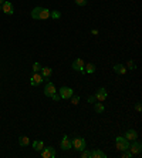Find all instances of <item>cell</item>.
Instances as JSON below:
<instances>
[{
	"label": "cell",
	"instance_id": "obj_21",
	"mask_svg": "<svg viewBox=\"0 0 142 158\" xmlns=\"http://www.w3.org/2000/svg\"><path fill=\"white\" fill-rule=\"evenodd\" d=\"M40 10H41V7H34L32 10V19H34V20H40Z\"/></svg>",
	"mask_w": 142,
	"mask_h": 158
},
{
	"label": "cell",
	"instance_id": "obj_16",
	"mask_svg": "<svg viewBox=\"0 0 142 158\" xmlns=\"http://www.w3.org/2000/svg\"><path fill=\"white\" fill-rule=\"evenodd\" d=\"M114 71H115L117 74H125L126 67L125 66H122V64H115V66H114Z\"/></svg>",
	"mask_w": 142,
	"mask_h": 158
},
{
	"label": "cell",
	"instance_id": "obj_22",
	"mask_svg": "<svg viewBox=\"0 0 142 158\" xmlns=\"http://www.w3.org/2000/svg\"><path fill=\"white\" fill-rule=\"evenodd\" d=\"M50 17L54 19V20H58V19L61 17V13H60L58 10H53V12H50Z\"/></svg>",
	"mask_w": 142,
	"mask_h": 158
},
{
	"label": "cell",
	"instance_id": "obj_34",
	"mask_svg": "<svg viewBox=\"0 0 142 158\" xmlns=\"http://www.w3.org/2000/svg\"><path fill=\"white\" fill-rule=\"evenodd\" d=\"M0 10H1V6H0Z\"/></svg>",
	"mask_w": 142,
	"mask_h": 158
},
{
	"label": "cell",
	"instance_id": "obj_18",
	"mask_svg": "<svg viewBox=\"0 0 142 158\" xmlns=\"http://www.w3.org/2000/svg\"><path fill=\"white\" fill-rule=\"evenodd\" d=\"M94 110H95V113L101 114V113H104L105 107L103 105V103H101V101H97V103H94Z\"/></svg>",
	"mask_w": 142,
	"mask_h": 158
},
{
	"label": "cell",
	"instance_id": "obj_9",
	"mask_svg": "<svg viewBox=\"0 0 142 158\" xmlns=\"http://www.w3.org/2000/svg\"><path fill=\"white\" fill-rule=\"evenodd\" d=\"M1 12L10 16V14L14 13V7H13V4H11L10 1H4V3L1 4Z\"/></svg>",
	"mask_w": 142,
	"mask_h": 158
},
{
	"label": "cell",
	"instance_id": "obj_31",
	"mask_svg": "<svg viewBox=\"0 0 142 158\" xmlns=\"http://www.w3.org/2000/svg\"><path fill=\"white\" fill-rule=\"evenodd\" d=\"M135 108H136V111H138V113H139V111H141V110H142V107H141V104L138 103V104H136V105H135Z\"/></svg>",
	"mask_w": 142,
	"mask_h": 158
},
{
	"label": "cell",
	"instance_id": "obj_4",
	"mask_svg": "<svg viewBox=\"0 0 142 158\" xmlns=\"http://www.w3.org/2000/svg\"><path fill=\"white\" fill-rule=\"evenodd\" d=\"M94 97H95V100L97 101H105L107 100V97H108V93H107V90L104 87H101V88H98L97 91H95V94H94Z\"/></svg>",
	"mask_w": 142,
	"mask_h": 158
},
{
	"label": "cell",
	"instance_id": "obj_11",
	"mask_svg": "<svg viewBox=\"0 0 142 158\" xmlns=\"http://www.w3.org/2000/svg\"><path fill=\"white\" fill-rule=\"evenodd\" d=\"M60 147H61V150L63 151H68V150L72 148V147H71V141L68 140L67 135H64L63 137V140H61V142H60Z\"/></svg>",
	"mask_w": 142,
	"mask_h": 158
},
{
	"label": "cell",
	"instance_id": "obj_13",
	"mask_svg": "<svg viewBox=\"0 0 142 158\" xmlns=\"http://www.w3.org/2000/svg\"><path fill=\"white\" fill-rule=\"evenodd\" d=\"M105 157H107V154L100 150H94L90 152V158H105Z\"/></svg>",
	"mask_w": 142,
	"mask_h": 158
},
{
	"label": "cell",
	"instance_id": "obj_33",
	"mask_svg": "<svg viewBox=\"0 0 142 158\" xmlns=\"http://www.w3.org/2000/svg\"><path fill=\"white\" fill-rule=\"evenodd\" d=\"M4 1H6V0H0V6H1V4H3Z\"/></svg>",
	"mask_w": 142,
	"mask_h": 158
},
{
	"label": "cell",
	"instance_id": "obj_10",
	"mask_svg": "<svg viewBox=\"0 0 142 158\" xmlns=\"http://www.w3.org/2000/svg\"><path fill=\"white\" fill-rule=\"evenodd\" d=\"M30 83H32L33 87H36V86L41 84V83H43V76L39 74V73H34V74L32 76V79H30Z\"/></svg>",
	"mask_w": 142,
	"mask_h": 158
},
{
	"label": "cell",
	"instance_id": "obj_19",
	"mask_svg": "<svg viewBox=\"0 0 142 158\" xmlns=\"http://www.w3.org/2000/svg\"><path fill=\"white\" fill-rule=\"evenodd\" d=\"M19 144H20L22 147H27V145L30 144V140H29V137H26V135H22V137L19 138Z\"/></svg>",
	"mask_w": 142,
	"mask_h": 158
},
{
	"label": "cell",
	"instance_id": "obj_26",
	"mask_svg": "<svg viewBox=\"0 0 142 158\" xmlns=\"http://www.w3.org/2000/svg\"><path fill=\"white\" fill-rule=\"evenodd\" d=\"M126 67H128V69H129V70H135V67H136V66H135L134 60H129V61H128V63H126Z\"/></svg>",
	"mask_w": 142,
	"mask_h": 158
},
{
	"label": "cell",
	"instance_id": "obj_2",
	"mask_svg": "<svg viewBox=\"0 0 142 158\" xmlns=\"http://www.w3.org/2000/svg\"><path fill=\"white\" fill-rule=\"evenodd\" d=\"M115 145L118 151H125L129 148V141L126 140L125 137H117L115 138Z\"/></svg>",
	"mask_w": 142,
	"mask_h": 158
},
{
	"label": "cell",
	"instance_id": "obj_7",
	"mask_svg": "<svg viewBox=\"0 0 142 158\" xmlns=\"http://www.w3.org/2000/svg\"><path fill=\"white\" fill-rule=\"evenodd\" d=\"M57 93V90H55V86L51 83V81H47L46 83V87H44V94L47 95V97H51L53 94Z\"/></svg>",
	"mask_w": 142,
	"mask_h": 158
},
{
	"label": "cell",
	"instance_id": "obj_5",
	"mask_svg": "<svg viewBox=\"0 0 142 158\" xmlns=\"http://www.w3.org/2000/svg\"><path fill=\"white\" fill-rule=\"evenodd\" d=\"M58 93H60V97H61V98L67 100V98H70L71 95L74 94V90H72L71 87H61Z\"/></svg>",
	"mask_w": 142,
	"mask_h": 158
},
{
	"label": "cell",
	"instance_id": "obj_12",
	"mask_svg": "<svg viewBox=\"0 0 142 158\" xmlns=\"http://www.w3.org/2000/svg\"><path fill=\"white\" fill-rule=\"evenodd\" d=\"M124 137H125L128 141H134V140H136V138H138V133H136L135 130H128Z\"/></svg>",
	"mask_w": 142,
	"mask_h": 158
},
{
	"label": "cell",
	"instance_id": "obj_29",
	"mask_svg": "<svg viewBox=\"0 0 142 158\" xmlns=\"http://www.w3.org/2000/svg\"><path fill=\"white\" fill-rule=\"evenodd\" d=\"M51 98H53L54 101H58V100H61V97H60V94H57V93L51 95Z\"/></svg>",
	"mask_w": 142,
	"mask_h": 158
},
{
	"label": "cell",
	"instance_id": "obj_8",
	"mask_svg": "<svg viewBox=\"0 0 142 158\" xmlns=\"http://www.w3.org/2000/svg\"><path fill=\"white\" fill-rule=\"evenodd\" d=\"M41 157L43 158H54L55 157V150L53 147H47L41 150Z\"/></svg>",
	"mask_w": 142,
	"mask_h": 158
},
{
	"label": "cell",
	"instance_id": "obj_15",
	"mask_svg": "<svg viewBox=\"0 0 142 158\" xmlns=\"http://www.w3.org/2000/svg\"><path fill=\"white\" fill-rule=\"evenodd\" d=\"M95 70H97V67H95V64H93V63H88L84 66V73L93 74V73H95Z\"/></svg>",
	"mask_w": 142,
	"mask_h": 158
},
{
	"label": "cell",
	"instance_id": "obj_32",
	"mask_svg": "<svg viewBox=\"0 0 142 158\" xmlns=\"http://www.w3.org/2000/svg\"><path fill=\"white\" fill-rule=\"evenodd\" d=\"M91 33H93V34H94V36H95V34H98V30H97V29H94V30H93V32H91Z\"/></svg>",
	"mask_w": 142,
	"mask_h": 158
},
{
	"label": "cell",
	"instance_id": "obj_17",
	"mask_svg": "<svg viewBox=\"0 0 142 158\" xmlns=\"http://www.w3.org/2000/svg\"><path fill=\"white\" fill-rule=\"evenodd\" d=\"M48 17H50V10L41 7V10H40V20H46Z\"/></svg>",
	"mask_w": 142,
	"mask_h": 158
},
{
	"label": "cell",
	"instance_id": "obj_1",
	"mask_svg": "<svg viewBox=\"0 0 142 158\" xmlns=\"http://www.w3.org/2000/svg\"><path fill=\"white\" fill-rule=\"evenodd\" d=\"M71 147H72L75 151L81 152L82 150L87 148V142H85V140H84L82 137H75V138L71 141Z\"/></svg>",
	"mask_w": 142,
	"mask_h": 158
},
{
	"label": "cell",
	"instance_id": "obj_3",
	"mask_svg": "<svg viewBox=\"0 0 142 158\" xmlns=\"http://www.w3.org/2000/svg\"><path fill=\"white\" fill-rule=\"evenodd\" d=\"M128 150L131 151L132 155H138V154H141V151H142V144L138 141V140H134L132 144H129V148H128Z\"/></svg>",
	"mask_w": 142,
	"mask_h": 158
},
{
	"label": "cell",
	"instance_id": "obj_27",
	"mask_svg": "<svg viewBox=\"0 0 142 158\" xmlns=\"http://www.w3.org/2000/svg\"><path fill=\"white\" fill-rule=\"evenodd\" d=\"M90 152H91V151L82 150V151H81V157H82V158H90Z\"/></svg>",
	"mask_w": 142,
	"mask_h": 158
},
{
	"label": "cell",
	"instance_id": "obj_20",
	"mask_svg": "<svg viewBox=\"0 0 142 158\" xmlns=\"http://www.w3.org/2000/svg\"><path fill=\"white\" fill-rule=\"evenodd\" d=\"M33 148L36 151H41L44 148V144H43V141H40V140H36V141L33 142Z\"/></svg>",
	"mask_w": 142,
	"mask_h": 158
},
{
	"label": "cell",
	"instance_id": "obj_28",
	"mask_svg": "<svg viewBox=\"0 0 142 158\" xmlns=\"http://www.w3.org/2000/svg\"><path fill=\"white\" fill-rule=\"evenodd\" d=\"M77 6H85L87 4V0H74Z\"/></svg>",
	"mask_w": 142,
	"mask_h": 158
},
{
	"label": "cell",
	"instance_id": "obj_14",
	"mask_svg": "<svg viewBox=\"0 0 142 158\" xmlns=\"http://www.w3.org/2000/svg\"><path fill=\"white\" fill-rule=\"evenodd\" d=\"M41 71H43V80H46V81H48V79L51 77V73H53V70L50 69V67H43L41 69Z\"/></svg>",
	"mask_w": 142,
	"mask_h": 158
},
{
	"label": "cell",
	"instance_id": "obj_24",
	"mask_svg": "<svg viewBox=\"0 0 142 158\" xmlns=\"http://www.w3.org/2000/svg\"><path fill=\"white\" fill-rule=\"evenodd\" d=\"M41 69H43V66L40 63H34L33 64V71L34 73H39V71H41Z\"/></svg>",
	"mask_w": 142,
	"mask_h": 158
},
{
	"label": "cell",
	"instance_id": "obj_23",
	"mask_svg": "<svg viewBox=\"0 0 142 158\" xmlns=\"http://www.w3.org/2000/svg\"><path fill=\"white\" fill-rule=\"evenodd\" d=\"M70 98H71V104H72V105H77V104L80 103V97H78V95H74V94H72Z\"/></svg>",
	"mask_w": 142,
	"mask_h": 158
},
{
	"label": "cell",
	"instance_id": "obj_6",
	"mask_svg": "<svg viewBox=\"0 0 142 158\" xmlns=\"http://www.w3.org/2000/svg\"><path fill=\"white\" fill-rule=\"evenodd\" d=\"M84 66H85V63H84L82 58H75V60L72 61V69H74L75 71L84 73Z\"/></svg>",
	"mask_w": 142,
	"mask_h": 158
},
{
	"label": "cell",
	"instance_id": "obj_30",
	"mask_svg": "<svg viewBox=\"0 0 142 158\" xmlns=\"http://www.w3.org/2000/svg\"><path fill=\"white\" fill-rule=\"evenodd\" d=\"M88 101H90V103H95L97 100H95V97H94V95H91V97H88Z\"/></svg>",
	"mask_w": 142,
	"mask_h": 158
},
{
	"label": "cell",
	"instance_id": "obj_25",
	"mask_svg": "<svg viewBox=\"0 0 142 158\" xmlns=\"http://www.w3.org/2000/svg\"><path fill=\"white\" fill-rule=\"evenodd\" d=\"M121 152H122V158H131V157H134V155L131 154V151H129V150L121 151Z\"/></svg>",
	"mask_w": 142,
	"mask_h": 158
}]
</instances>
